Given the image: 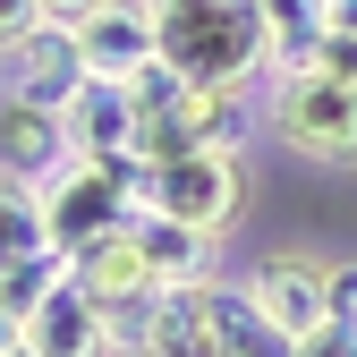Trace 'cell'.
Listing matches in <instances>:
<instances>
[{
    "mask_svg": "<svg viewBox=\"0 0 357 357\" xmlns=\"http://www.w3.org/2000/svg\"><path fill=\"white\" fill-rule=\"evenodd\" d=\"M137 102H145V162L162 153H247V137L264 128V102L247 85H188V77H137Z\"/></svg>",
    "mask_w": 357,
    "mask_h": 357,
    "instance_id": "cell-2",
    "label": "cell"
},
{
    "mask_svg": "<svg viewBox=\"0 0 357 357\" xmlns=\"http://www.w3.org/2000/svg\"><path fill=\"white\" fill-rule=\"evenodd\" d=\"M306 68H324V77L357 85V34H349V26H324V43H315V60H306Z\"/></svg>",
    "mask_w": 357,
    "mask_h": 357,
    "instance_id": "cell-18",
    "label": "cell"
},
{
    "mask_svg": "<svg viewBox=\"0 0 357 357\" xmlns=\"http://www.w3.org/2000/svg\"><path fill=\"white\" fill-rule=\"evenodd\" d=\"M324 9H332V26H349V34H357V0H324Z\"/></svg>",
    "mask_w": 357,
    "mask_h": 357,
    "instance_id": "cell-24",
    "label": "cell"
},
{
    "mask_svg": "<svg viewBox=\"0 0 357 357\" xmlns=\"http://www.w3.org/2000/svg\"><path fill=\"white\" fill-rule=\"evenodd\" d=\"M34 17H43V9H34V0H0V52H9V43H17V34H26Z\"/></svg>",
    "mask_w": 357,
    "mask_h": 357,
    "instance_id": "cell-20",
    "label": "cell"
},
{
    "mask_svg": "<svg viewBox=\"0 0 357 357\" xmlns=\"http://www.w3.org/2000/svg\"><path fill=\"white\" fill-rule=\"evenodd\" d=\"M137 238H145V264L153 281H221V238L188 230V221H162V213H137Z\"/></svg>",
    "mask_w": 357,
    "mask_h": 357,
    "instance_id": "cell-15",
    "label": "cell"
},
{
    "mask_svg": "<svg viewBox=\"0 0 357 357\" xmlns=\"http://www.w3.org/2000/svg\"><path fill=\"white\" fill-rule=\"evenodd\" d=\"M213 349L221 357H298V332L281 315H264L238 281H213Z\"/></svg>",
    "mask_w": 357,
    "mask_h": 357,
    "instance_id": "cell-14",
    "label": "cell"
},
{
    "mask_svg": "<svg viewBox=\"0 0 357 357\" xmlns=\"http://www.w3.org/2000/svg\"><path fill=\"white\" fill-rule=\"evenodd\" d=\"M137 178H145V153H68L52 178H34L52 255H77V247H94L102 230L137 221Z\"/></svg>",
    "mask_w": 357,
    "mask_h": 357,
    "instance_id": "cell-4",
    "label": "cell"
},
{
    "mask_svg": "<svg viewBox=\"0 0 357 357\" xmlns=\"http://www.w3.org/2000/svg\"><path fill=\"white\" fill-rule=\"evenodd\" d=\"M332 273H340V264L315 255V247H273V255H255L247 273H238V289L306 340L315 324H332Z\"/></svg>",
    "mask_w": 357,
    "mask_h": 357,
    "instance_id": "cell-7",
    "label": "cell"
},
{
    "mask_svg": "<svg viewBox=\"0 0 357 357\" xmlns=\"http://www.w3.org/2000/svg\"><path fill=\"white\" fill-rule=\"evenodd\" d=\"M77 281L94 289L102 306H145L162 281H153V264H145V238H137V221H119V230H102L94 247H77Z\"/></svg>",
    "mask_w": 357,
    "mask_h": 357,
    "instance_id": "cell-13",
    "label": "cell"
},
{
    "mask_svg": "<svg viewBox=\"0 0 357 357\" xmlns=\"http://www.w3.org/2000/svg\"><path fill=\"white\" fill-rule=\"evenodd\" d=\"M332 9L324 0H264V34H273V68H306L315 60V43H324Z\"/></svg>",
    "mask_w": 357,
    "mask_h": 357,
    "instance_id": "cell-17",
    "label": "cell"
},
{
    "mask_svg": "<svg viewBox=\"0 0 357 357\" xmlns=\"http://www.w3.org/2000/svg\"><path fill=\"white\" fill-rule=\"evenodd\" d=\"M247 196H255L247 153H221V145L213 153H162L137 178V213L188 221V230H204V238H230L238 221H247Z\"/></svg>",
    "mask_w": 357,
    "mask_h": 357,
    "instance_id": "cell-5",
    "label": "cell"
},
{
    "mask_svg": "<svg viewBox=\"0 0 357 357\" xmlns=\"http://www.w3.org/2000/svg\"><path fill=\"white\" fill-rule=\"evenodd\" d=\"M255 102H264V137L289 162L357 170V85H340L324 68H273Z\"/></svg>",
    "mask_w": 357,
    "mask_h": 357,
    "instance_id": "cell-3",
    "label": "cell"
},
{
    "mask_svg": "<svg viewBox=\"0 0 357 357\" xmlns=\"http://www.w3.org/2000/svg\"><path fill=\"white\" fill-rule=\"evenodd\" d=\"M34 9H43V17H60V26H85L102 0H34Z\"/></svg>",
    "mask_w": 357,
    "mask_h": 357,
    "instance_id": "cell-22",
    "label": "cell"
},
{
    "mask_svg": "<svg viewBox=\"0 0 357 357\" xmlns=\"http://www.w3.org/2000/svg\"><path fill=\"white\" fill-rule=\"evenodd\" d=\"M0 85L9 94H26V102H52V111H68V94L85 85V52H77V26H60V17H34L9 52H0Z\"/></svg>",
    "mask_w": 357,
    "mask_h": 357,
    "instance_id": "cell-8",
    "label": "cell"
},
{
    "mask_svg": "<svg viewBox=\"0 0 357 357\" xmlns=\"http://www.w3.org/2000/svg\"><path fill=\"white\" fill-rule=\"evenodd\" d=\"M60 119H68V153H145V102H137V85L85 77Z\"/></svg>",
    "mask_w": 357,
    "mask_h": 357,
    "instance_id": "cell-10",
    "label": "cell"
},
{
    "mask_svg": "<svg viewBox=\"0 0 357 357\" xmlns=\"http://www.w3.org/2000/svg\"><path fill=\"white\" fill-rule=\"evenodd\" d=\"M9 349H26V324H17V306L0 298V357H9Z\"/></svg>",
    "mask_w": 357,
    "mask_h": 357,
    "instance_id": "cell-23",
    "label": "cell"
},
{
    "mask_svg": "<svg viewBox=\"0 0 357 357\" xmlns=\"http://www.w3.org/2000/svg\"><path fill=\"white\" fill-rule=\"evenodd\" d=\"M145 357H221L213 349V281H170L145 298Z\"/></svg>",
    "mask_w": 357,
    "mask_h": 357,
    "instance_id": "cell-12",
    "label": "cell"
},
{
    "mask_svg": "<svg viewBox=\"0 0 357 357\" xmlns=\"http://www.w3.org/2000/svg\"><path fill=\"white\" fill-rule=\"evenodd\" d=\"M17 324H26V357H119V340H111V306L77 281L68 255L52 264V281L26 298Z\"/></svg>",
    "mask_w": 357,
    "mask_h": 357,
    "instance_id": "cell-6",
    "label": "cell"
},
{
    "mask_svg": "<svg viewBox=\"0 0 357 357\" xmlns=\"http://www.w3.org/2000/svg\"><path fill=\"white\" fill-rule=\"evenodd\" d=\"M332 315L357 324V264H340V273H332Z\"/></svg>",
    "mask_w": 357,
    "mask_h": 357,
    "instance_id": "cell-21",
    "label": "cell"
},
{
    "mask_svg": "<svg viewBox=\"0 0 357 357\" xmlns=\"http://www.w3.org/2000/svg\"><path fill=\"white\" fill-rule=\"evenodd\" d=\"M9 357H26V349H9Z\"/></svg>",
    "mask_w": 357,
    "mask_h": 357,
    "instance_id": "cell-25",
    "label": "cell"
},
{
    "mask_svg": "<svg viewBox=\"0 0 357 357\" xmlns=\"http://www.w3.org/2000/svg\"><path fill=\"white\" fill-rule=\"evenodd\" d=\"M153 43L162 68L188 85H255L273 77V34L264 0H153Z\"/></svg>",
    "mask_w": 357,
    "mask_h": 357,
    "instance_id": "cell-1",
    "label": "cell"
},
{
    "mask_svg": "<svg viewBox=\"0 0 357 357\" xmlns=\"http://www.w3.org/2000/svg\"><path fill=\"white\" fill-rule=\"evenodd\" d=\"M77 52H85V77H111V85L153 77V68H162V43H153V0H102V9L77 26Z\"/></svg>",
    "mask_w": 357,
    "mask_h": 357,
    "instance_id": "cell-9",
    "label": "cell"
},
{
    "mask_svg": "<svg viewBox=\"0 0 357 357\" xmlns=\"http://www.w3.org/2000/svg\"><path fill=\"white\" fill-rule=\"evenodd\" d=\"M52 264V230H43V196L26 178H0V281Z\"/></svg>",
    "mask_w": 357,
    "mask_h": 357,
    "instance_id": "cell-16",
    "label": "cell"
},
{
    "mask_svg": "<svg viewBox=\"0 0 357 357\" xmlns=\"http://www.w3.org/2000/svg\"><path fill=\"white\" fill-rule=\"evenodd\" d=\"M68 162V119L52 111V102H26V94H9L0 85V178H52Z\"/></svg>",
    "mask_w": 357,
    "mask_h": 357,
    "instance_id": "cell-11",
    "label": "cell"
},
{
    "mask_svg": "<svg viewBox=\"0 0 357 357\" xmlns=\"http://www.w3.org/2000/svg\"><path fill=\"white\" fill-rule=\"evenodd\" d=\"M298 357H357V324H349V315H332V324H315V332L298 340Z\"/></svg>",
    "mask_w": 357,
    "mask_h": 357,
    "instance_id": "cell-19",
    "label": "cell"
}]
</instances>
